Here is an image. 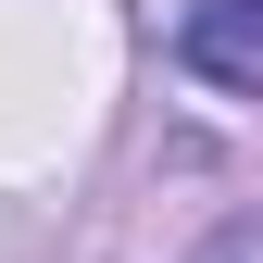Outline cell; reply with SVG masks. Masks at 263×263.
Here are the masks:
<instances>
[{"instance_id":"obj_1","label":"cell","mask_w":263,"mask_h":263,"mask_svg":"<svg viewBox=\"0 0 263 263\" xmlns=\"http://www.w3.org/2000/svg\"><path fill=\"white\" fill-rule=\"evenodd\" d=\"M176 50H188V76H213V88H251V101H263V0H188Z\"/></svg>"}]
</instances>
